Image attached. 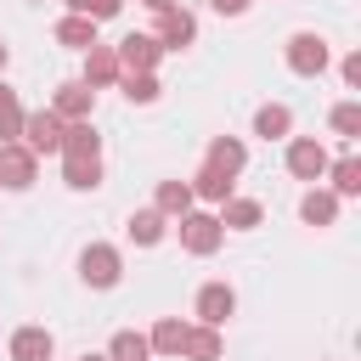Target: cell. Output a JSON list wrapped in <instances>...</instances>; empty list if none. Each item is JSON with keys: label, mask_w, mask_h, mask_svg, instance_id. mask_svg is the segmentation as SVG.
I'll return each mask as SVG.
<instances>
[{"label": "cell", "mask_w": 361, "mask_h": 361, "mask_svg": "<svg viewBox=\"0 0 361 361\" xmlns=\"http://www.w3.org/2000/svg\"><path fill=\"white\" fill-rule=\"evenodd\" d=\"M34 175H39V158L23 141H0V186L23 192V186H34Z\"/></svg>", "instance_id": "cell-8"}, {"label": "cell", "mask_w": 361, "mask_h": 361, "mask_svg": "<svg viewBox=\"0 0 361 361\" xmlns=\"http://www.w3.org/2000/svg\"><path fill=\"white\" fill-rule=\"evenodd\" d=\"M79 361H107V350H102V355H79Z\"/></svg>", "instance_id": "cell-36"}, {"label": "cell", "mask_w": 361, "mask_h": 361, "mask_svg": "<svg viewBox=\"0 0 361 361\" xmlns=\"http://www.w3.org/2000/svg\"><path fill=\"white\" fill-rule=\"evenodd\" d=\"M282 56H288V68H293L299 79H316V73H327V62H333V51H327L322 34H293Z\"/></svg>", "instance_id": "cell-4"}, {"label": "cell", "mask_w": 361, "mask_h": 361, "mask_svg": "<svg viewBox=\"0 0 361 361\" xmlns=\"http://www.w3.org/2000/svg\"><path fill=\"white\" fill-rule=\"evenodd\" d=\"M90 107H96V90L85 85V79H68V85H56V96H51V113L68 124V118H90Z\"/></svg>", "instance_id": "cell-10"}, {"label": "cell", "mask_w": 361, "mask_h": 361, "mask_svg": "<svg viewBox=\"0 0 361 361\" xmlns=\"http://www.w3.org/2000/svg\"><path fill=\"white\" fill-rule=\"evenodd\" d=\"M322 180H333V197H355V192H361V158H338V164H327Z\"/></svg>", "instance_id": "cell-25"}, {"label": "cell", "mask_w": 361, "mask_h": 361, "mask_svg": "<svg viewBox=\"0 0 361 361\" xmlns=\"http://www.w3.org/2000/svg\"><path fill=\"white\" fill-rule=\"evenodd\" d=\"M141 6H147V11H164V6H175V0H141Z\"/></svg>", "instance_id": "cell-34"}, {"label": "cell", "mask_w": 361, "mask_h": 361, "mask_svg": "<svg viewBox=\"0 0 361 361\" xmlns=\"http://www.w3.org/2000/svg\"><path fill=\"white\" fill-rule=\"evenodd\" d=\"M186 327H192V322H180V316H164V322L147 333L152 355H180V344H186Z\"/></svg>", "instance_id": "cell-21"}, {"label": "cell", "mask_w": 361, "mask_h": 361, "mask_svg": "<svg viewBox=\"0 0 361 361\" xmlns=\"http://www.w3.org/2000/svg\"><path fill=\"white\" fill-rule=\"evenodd\" d=\"M113 56H118V73H152V68L164 62V45H158L152 34H124V39L113 45Z\"/></svg>", "instance_id": "cell-6"}, {"label": "cell", "mask_w": 361, "mask_h": 361, "mask_svg": "<svg viewBox=\"0 0 361 361\" xmlns=\"http://www.w3.org/2000/svg\"><path fill=\"white\" fill-rule=\"evenodd\" d=\"M34 158H51V152H62V118L51 113V107H39V113H23V135H17Z\"/></svg>", "instance_id": "cell-2"}, {"label": "cell", "mask_w": 361, "mask_h": 361, "mask_svg": "<svg viewBox=\"0 0 361 361\" xmlns=\"http://www.w3.org/2000/svg\"><path fill=\"white\" fill-rule=\"evenodd\" d=\"M220 243H226V226H220L209 209H186V214H180V248H186V254L209 259Z\"/></svg>", "instance_id": "cell-1"}, {"label": "cell", "mask_w": 361, "mask_h": 361, "mask_svg": "<svg viewBox=\"0 0 361 361\" xmlns=\"http://www.w3.org/2000/svg\"><path fill=\"white\" fill-rule=\"evenodd\" d=\"M51 350H56L51 327H17L11 333V361H51Z\"/></svg>", "instance_id": "cell-14"}, {"label": "cell", "mask_w": 361, "mask_h": 361, "mask_svg": "<svg viewBox=\"0 0 361 361\" xmlns=\"http://www.w3.org/2000/svg\"><path fill=\"white\" fill-rule=\"evenodd\" d=\"M243 164H248V147L237 141V135H214L209 141V169H220V175H243Z\"/></svg>", "instance_id": "cell-15"}, {"label": "cell", "mask_w": 361, "mask_h": 361, "mask_svg": "<svg viewBox=\"0 0 361 361\" xmlns=\"http://www.w3.org/2000/svg\"><path fill=\"white\" fill-rule=\"evenodd\" d=\"M62 6H68V11H79V17H85V6H90V0H62Z\"/></svg>", "instance_id": "cell-33"}, {"label": "cell", "mask_w": 361, "mask_h": 361, "mask_svg": "<svg viewBox=\"0 0 361 361\" xmlns=\"http://www.w3.org/2000/svg\"><path fill=\"white\" fill-rule=\"evenodd\" d=\"M152 17H158L152 39H158L164 51H186V45L197 39V17H192V11H180V6H164V11H152Z\"/></svg>", "instance_id": "cell-7"}, {"label": "cell", "mask_w": 361, "mask_h": 361, "mask_svg": "<svg viewBox=\"0 0 361 361\" xmlns=\"http://www.w3.org/2000/svg\"><path fill=\"white\" fill-rule=\"evenodd\" d=\"M214 220H220V226H226V231H254V226H259V220H265V209H259V203H254V197H226V203H220V214H214Z\"/></svg>", "instance_id": "cell-17"}, {"label": "cell", "mask_w": 361, "mask_h": 361, "mask_svg": "<svg viewBox=\"0 0 361 361\" xmlns=\"http://www.w3.org/2000/svg\"><path fill=\"white\" fill-rule=\"evenodd\" d=\"M192 197H203V203H226V197H231V175H220V169L203 164V169L192 175Z\"/></svg>", "instance_id": "cell-26"}, {"label": "cell", "mask_w": 361, "mask_h": 361, "mask_svg": "<svg viewBox=\"0 0 361 361\" xmlns=\"http://www.w3.org/2000/svg\"><path fill=\"white\" fill-rule=\"evenodd\" d=\"M6 62H11V51H6V45H0V73H6Z\"/></svg>", "instance_id": "cell-35"}, {"label": "cell", "mask_w": 361, "mask_h": 361, "mask_svg": "<svg viewBox=\"0 0 361 361\" xmlns=\"http://www.w3.org/2000/svg\"><path fill=\"white\" fill-rule=\"evenodd\" d=\"M152 355V344H147V333H135V327H118L113 338H107V361H147Z\"/></svg>", "instance_id": "cell-22"}, {"label": "cell", "mask_w": 361, "mask_h": 361, "mask_svg": "<svg viewBox=\"0 0 361 361\" xmlns=\"http://www.w3.org/2000/svg\"><path fill=\"white\" fill-rule=\"evenodd\" d=\"M327 124H333L344 141H355V135H361V102H338V107L327 113Z\"/></svg>", "instance_id": "cell-29"}, {"label": "cell", "mask_w": 361, "mask_h": 361, "mask_svg": "<svg viewBox=\"0 0 361 361\" xmlns=\"http://www.w3.org/2000/svg\"><path fill=\"white\" fill-rule=\"evenodd\" d=\"M164 226H169V220H164L158 209H135V214H130V243H135V248H152V243H164Z\"/></svg>", "instance_id": "cell-24"}, {"label": "cell", "mask_w": 361, "mask_h": 361, "mask_svg": "<svg viewBox=\"0 0 361 361\" xmlns=\"http://www.w3.org/2000/svg\"><path fill=\"white\" fill-rule=\"evenodd\" d=\"M338 79H344V85H350V90H355V85H361V51H350V56H344V62H338Z\"/></svg>", "instance_id": "cell-31"}, {"label": "cell", "mask_w": 361, "mask_h": 361, "mask_svg": "<svg viewBox=\"0 0 361 361\" xmlns=\"http://www.w3.org/2000/svg\"><path fill=\"white\" fill-rule=\"evenodd\" d=\"M209 6H214L220 17H243V11H248V0H209Z\"/></svg>", "instance_id": "cell-32"}, {"label": "cell", "mask_w": 361, "mask_h": 361, "mask_svg": "<svg viewBox=\"0 0 361 361\" xmlns=\"http://www.w3.org/2000/svg\"><path fill=\"white\" fill-rule=\"evenodd\" d=\"M85 85L90 90H107V85H118V56H113V45H90L85 51Z\"/></svg>", "instance_id": "cell-12"}, {"label": "cell", "mask_w": 361, "mask_h": 361, "mask_svg": "<svg viewBox=\"0 0 361 361\" xmlns=\"http://www.w3.org/2000/svg\"><path fill=\"white\" fill-rule=\"evenodd\" d=\"M118 11H124V0H90V6H85L90 23H107V17H118Z\"/></svg>", "instance_id": "cell-30"}, {"label": "cell", "mask_w": 361, "mask_h": 361, "mask_svg": "<svg viewBox=\"0 0 361 361\" xmlns=\"http://www.w3.org/2000/svg\"><path fill=\"white\" fill-rule=\"evenodd\" d=\"M118 85H124V102H135V107H147V102H158V79L152 73H118Z\"/></svg>", "instance_id": "cell-28"}, {"label": "cell", "mask_w": 361, "mask_h": 361, "mask_svg": "<svg viewBox=\"0 0 361 361\" xmlns=\"http://www.w3.org/2000/svg\"><path fill=\"white\" fill-rule=\"evenodd\" d=\"M231 310H237L231 282H203V288H197V322H203V327H226Z\"/></svg>", "instance_id": "cell-9"}, {"label": "cell", "mask_w": 361, "mask_h": 361, "mask_svg": "<svg viewBox=\"0 0 361 361\" xmlns=\"http://www.w3.org/2000/svg\"><path fill=\"white\" fill-rule=\"evenodd\" d=\"M180 355L186 361H220L226 355V344H220V327H186V344H180Z\"/></svg>", "instance_id": "cell-18"}, {"label": "cell", "mask_w": 361, "mask_h": 361, "mask_svg": "<svg viewBox=\"0 0 361 361\" xmlns=\"http://www.w3.org/2000/svg\"><path fill=\"white\" fill-rule=\"evenodd\" d=\"M62 180L73 192H96L102 186V158H62Z\"/></svg>", "instance_id": "cell-23"}, {"label": "cell", "mask_w": 361, "mask_h": 361, "mask_svg": "<svg viewBox=\"0 0 361 361\" xmlns=\"http://www.w3.org/2000/svg\"><path fill=\"white\" fill-rule=\"evenodd\" d=\"M288 130H293V113H288L282 102L254 107V135H259V141H288Z\"/></svg>", "instance_id": "cell-16"}, {"label": "cell", "mask_w": 361, "mask_h": 361, "mask_svg": "<svg viewBox=\"0 0 361 361\" xmlns=\"http://www.w3.org/2000/svg\"><path fill=\"white\" fill-rule=\"evenodd\" d=\"M299 220H305V226H333V220H338V197H333L327 186H310L305 203H299Z\"/></svg>", "instance_id": "cell-19"}, {"label": "cell", "mask_w": 361, "mask_h": 361, "mask_svg": "<svg viewBox=\"0 0 361 361\" xmlns=\"http://www.w3.org/2000/svg\"><path fill=\"white\" fill-rule=\"evenodd\" d=\"M327 164H333V158H327V147H322L316 135H293V141H288V175H293V180H310V186H316V180L327 175Z\"/></svg>", "instance_id": "cell-5"}, {"label": "cell", "mask_w": 361, "mask_h": 361, "mask_svg": "<svg viewBox=\"0 0 361 361\" xmlns=\"http://www.w3.org/2000/svg\"><path fill=\"white\" fill-rule=\"evenodd\" d=\"M152 209H158L164 220H180L186 209H197V197H192V180H158V192H152Z\"/></svg>", "instance_id": "cell-13"}, {"label": "cell", "mask_w": 361, "mask_h": 361, "mask_svg": "<svg viewBox=\"0 0 361 361\" xmlns=\"http://www.w3.org/2000/svg\"><path fill=\"white\" fill-rule=\"evenodd\" d=\"M56 45H68V51H90V45H96V23L79 17V11H68V17L56 23Z\"/></svg>", "instance_id": "cell-20"}, {"label": "cell", "mask_w": 361, "mask_h": 361, "mask_svg": "<svg viewBox=\"0 0 361 361\" xmlns=\"http://www.w3.org/2000/svg\"><path fill=\"white\" fill-rule=\"evenodd\" d=\"M79 276H85L90 288H118V276H124V254H118L113 243H90V248L79 254Z\"/></svg>", "instance_id": "cell-3"}, {"label": "cell", "mask_w": 361, "mask_h": 361, "mask_svg": "<svg viewBox=\"0 0 361 361\" xmlns=\"http://www.w3.org/2000/svg\"><path fill=\"white\" fill-rule=\"evenodd\" d=\"M23 135V102L11 85H0V141H17Z\"/></svg>", "instance_id": "cell-27"}, {"label": "cell", "mask_w": 361, "mask_h": 361, "mask_svg": "<svg viewBox=\"0 0 361 361\" xmlns=\"http://www.w3.org/2000/svg\"><path fill=\"white\" fill-rule=\"evenodd\" d=\"M56 158H102V135L90 118H68L62 124V152Z\"/></svg>", "instance_id": "cell-11"}]
</instances>
